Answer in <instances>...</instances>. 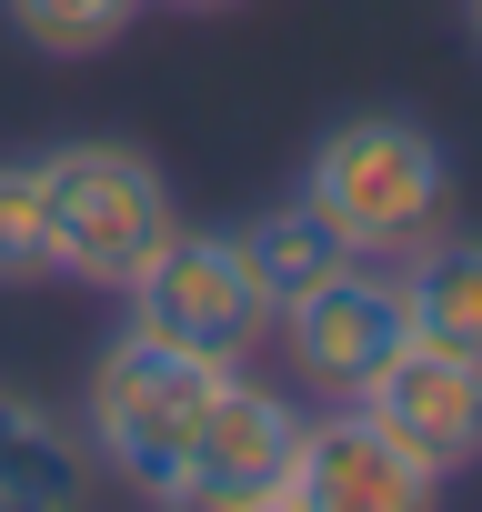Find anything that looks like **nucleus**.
<instances>
[{
	"label": "nucleus",
	"mask_w": 482,
	"mask_h": 512,
	"mask_svg": "<svg viewBox=\"0 0 482 512\" xmlns=\"http://www.w3.org/2000/svg\"><path fill=\"white\" fill-rule=\"evenodd\" d=\"M472 41H482V0H472Z\"/></svg>",
	"instance_id": "nucleus-15"
},
{
	"label": "nucleus",
	"mask_w": 482,
	"mask_h": 512,
	"mask_svg": "<svg viewBox=\"0 0 482 512\" xmlns=\"http://www.w3.org/2000/svg\"><path fill=\"white\" fill-rule=\"evenodd\" d=\"M282 452H292V402H282V392H262V382H241V372H221V392H211V412H201L191 452L171 462L161 502L262 512V502H272V482H282Z\"/></svg>",
	"instance_id": "nucleus-8"
},
{
	"label": "nucleus",
	"mask_w": 482,
	"mask_h": 512,
	"mask_svg": "<svg viewBox=\"0 0 482 512\" xmlns=\"http://www.w3.org/2000/svg\"><path fill=\"white\" fill-rule=\"evenodd\" d=\"M432 492H442V472L422 452H402L362 402L332 422H292V452L272 482V502H292V512H422Z\"/></svg>",
	"instance_id": "nucleus-5"
},
{
	"label": "nucleus",
	"mask_w": 482,
	"mask_h": 512,
	"mask_svg": "<svg viewBox=\"0 0 482 512\" xmlns=\"http://www.w3.org/2000/svg\"><path fill=\"white\" fill-rule=\"evenodd\" d=\"M81 482H91L81 432L21 392H0V512H61V502H81Z\"/></svg>",
	"instance_id": "nucleus-9"
},
{
	"label": "nucleus",
	"mask_w": 482,
	"mask_h": 512,
	"mask_svg": "<svg viewBox=\"0 0 482 512\" xmlns=\"http://www.w3.org/2000/svg\"><path fill=\"white\" fill-rule=\"evenodd\" d=\"M51 282V181L41 161H0V292Z\"/></svg>",
	"instance_id": "nucleus-13"
},
{
	"label": "nucleus",
	"mask_w": 482,
	"mask_h": 512,
	"mask_svg": "<svg viewBox=\"0 0 482 512\" xmlns=\"http://www.w3.org/2000/svg\"><path fill=\"white\" fill-rule=\"evenodd\" d=\"M231 362H201V352H171V342H141L121 332L101 362H91V442L111 472H131L141 492L171 482V462L191 452L211 392H221Z\"/></svg>",
	"instance_id": "nucleus-3"
},
{
	"label": "nucleus",
	"mask_w": 482,
	"mask_h": 512,
	"mask_svg": "<svg viewBox=\"0 0 482 512\" xmlns=\"http://www.w3.org/2000/svg\"><path fill=\"white\" fill-rule=\"evenodd\" d=\"M402 452H422L432 472H472L482 462V352L462 342H432V332H402V352L352 392Z\"/></svg>",
	"instance_id": "nucleus-6"
},
{
	"label": "nucleus",
	"mask_w": 482,
	"mask_h": 512,
	"mask_svg": "<svg viewBox=\"0 0 482 512\" xmlns=\"http://www.w3.org/2000/svg\"><path fill=\"white\" fill-rule=\"evenodd\" d=\"M402 332H412L402 282H382V272H362V262H342V272H322L312 292H292V302H282L292 372H302L312 392H332V402H352V392L402 352Z\"/></svg>",
	"instance_id": "nucleus-7"
},
{
	"label": "nucleus",
	"mask_w": 482,
	"mask_h": 512,
	"mask_svg": "<svg viewBox=\"0 0 482 512\" xmlns=\"http://www.w3.org/2000/svg\"><path fill=\"white\" fill-rule=\"evenodd\" d=\"M41 181H51V272L61 282H91V292H121L151 241L171 231V191L141 151L121 141H71V151H41Z\"/></svg>",
	"instance_id": "nucleus-2"
},
{
	"label": "nucleus",
	"mask_w": 482,
	"mask_h": 512,
	"mask_svg": "<svg viewBox=\"0 0 482 512\" xmlns=\"http://www.w3.org/2000/svg\"><path fill=\"white\" fill-rule=\"evenodd\" d=\"M442 191H452V171H442L432 131L382 121V111L322 131L312 161H302V201H312L352 251H412V241L442 221Z\"/></svg>",
	"instance_id": "nucleus-1"
},
{
	"label": "nucleus",
	"mask_w": 482,
	"mask_h": 512,
	"mask_svg": "<svg viewBox=\"0 0 482 512\" xmlns=\"http://www.w3.org/2000/svg\"><path fill=\"white\" fill-rule=\"evenodd\" d=\"M181 11H231V0H181Z\"/></svg>",
	"instance_id": "nucleus-14"
},
{
	"label": "nucleus",
	"mask_w": 482,
	"mask_h": 512,
	"mask_svg": "<svg viewBox=\"0 0 482 512\" xmlns=\"http://www.w3.org/2000/svg\"><path fill=\"white\" fill-rule=\"evenodd\" d=\"M231 251H241V272H252V292L282 312L292 292H312L322 272H342L352 262V241L312 211V201H282V211H262V221H241L231 231Z\"/></svg>",
	"instance_id": "nucleus-10"
},
{
	"label": "nucleus",
	"mask_w": 482,
	"mask_h": 512,
	"mask_svg": "<svg viewBox=\"0 0 482 512\" xmlns=\"http://www.w3.org/2000/svg\"><path fill=\"white\" fill-rule=\"evenodd\" d=\"M402 312H412V332L482 352V241H432L422 231L412 272H402Z\"/></svg>",
	"instance_id": "nucleus-11"
},
{
	"label": "nucleus",
	"mask_w": 482,
	"mask_h": 512,
	"mask_svg": "<svg viewBox=\"0 0 482 512\" xmlns=\"http://www.w3.org/2000/svg\"><path fill=\"white\" fill-rule=\"evenodd\" d=\"M0 11H11V31H21L31 51L91 61V51H111V41L141 21V0H0Z\"/></svg>",
	"instance_id": "nucleus-12"
},
{
	"label": "nucleus",
	"mask_w": 482,
	"mask_h": 512,
	"mask_svg": "<svg viewBox=\"0 0 482 512\" xmlns=\"http://www.w3.org/2000/svg\"><path fill=\"white\" fill-rule=\"evenodd\" d=\"M121 292H131V332L141 342H171V352H201V362H241L262 342V322H272V302L252 292L231 231H181V221L151 241V262Z\"/></svg>",
	"instance_id": "nucleus-4"
}]
</instances>
